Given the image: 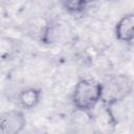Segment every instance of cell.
<instances>
[{"instance_id":"obj_1","label":"cell","mask_w":134,"mask_h":134,"mask_svg":"<svg viewBox=\"0 0 134 134\" xmlns=\"http://www.w3.org/2000/svg\"><path fill=\"white\" fill-rule=\"evenodd\" d=\"M104 95V85L96 80L85 77L76 82L71 92V103L73 107L83 112H91L102 100Z\"/></svg>"},{"instance_id":"obj_2","label":"cell","mask_w":134,"mask_h":134,"mask_svg":"<svg viewBox=\"0 0 134 134\" xmlns=\"http://www.w3.org/2000/svg\"><path fill=\"white\" fill-rule=\"evenodd\" d=\"M104 85V84H103ZM132 93V82L127 75H118L112 79L109 85H104L103 100L105 104L127 99Z\"/></svg>"},{"instance_id":"obj_3","label":"cell","mask_w":134,"mask_h":134,"mask_svg":"<svg viewBox=\"0 0 134 134\" xmlns=\"http://www.w3.org/2000/svg\"><path fill=\"white\" fill-rule=\"evenodd\" d=\"M26 118L21 110H9L0 115V133L17 134L23 131Z\"/></svg>"},{"instance_id":"obj_4","label":"cell","mask_w":134,"mask_h":134,"mask_svg":"<svg viewBox=\"0 0 134 134\" xmlns=\"http://www.w3.org/2000/svg\"><path fill=\"white\" fill-rule=\"evenodd\" d=\"M115 38L122 43H132L134 39V15H124L114 26Z\"/></svg>"},{"instance_id":"obj_5","label":"cell","mask_w":134,"mask_h":134,"mask_svg":"<svg viewBox=\"0 0 134 134\" xmlns=\"http://www.w3.org/2000/svg\"><path fill=\"white\" fill-rule=\"evenodd\" d=\"M41 98H42V91L37 87L24 88L17 95L19 105L25 110H30L37 107L41 102Z\"/></svg>"},{"instance_id":"obj_6","label":"cell","mask_w":134,"mask_h":134,"mask_svg":"<svg viewBox=\"0 0 134 134\" xmlns=\"http://www.w3.org/2000/svg\"><path fill=\"white\" fill-rule=\"evenodd\" d=\"M64 8L71 14H79L87 6L84 0H62Z\"/></svg>"},{"instance_id":"obj_7","label":"cell","mask_w":134,"mask_h":134,"mask_svg":"<svg viewBox=\"0 0 134 134\" xmlns=\"http://www.w3.org/2000/svg\"><path fill=\"white\" fill-rule=\"evenodd\" d=\"M85 2H86V4L88 5L89 3H91V2H94V1H96V0H84Z\"/></svg>"}]
</instances>
